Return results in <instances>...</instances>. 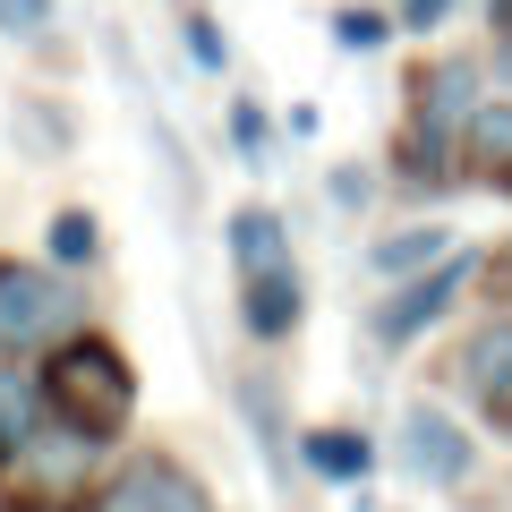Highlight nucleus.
Masks as SVG:
<instances>
[{"label":"nucleus","instance_id":"obj_15","mask_svg":"<svg viewBox=\"0 0 512 512\" xmlns=\"http://www.w3.org/2000/svg\"><path fill=\"white\" fill-rule=\"evenodd\" d=\"M43 265L94 274V265H103V214H94V205H60V214L43 222Z\"/></svg>","mask_w":512,"mask_h":512},{"label":"nucleus","instance_id":"obj_21","mask_svg":"<svg viewBox=\"0 0 512 512\" xmlns=\"http://www.w3.org/2000/svg\"><path fill=\"white\" fill-rule=\"evenodd\" d=\"M9 128H26V137H35L43 154H60V146H69V120H60V103H18V120H9Z\"/></svg>","mask_w":512,"mask_h":512},{"label":"nucleus","instance_id":"obj_8","mask_svg":"<svg viewBox=\"0 0 512 512\" xmlns=\"http://www.w3.org/2000/svg\"><path fill=\"white\" fill-rule=\"evenodd\" d=\"M453 384H461V402H470L478 419L512 444V308H504V316H478V325L461 333Z\"/></svg>","mask_w":512,"mask_h":512},{"label":"nucleus","instance_id":"obj_4","mask_svg":"<svg viewBox=\"0 0 512 512\" xmlns=\"http://www.w3.org/2000/svg\"><path fill=\"white\" fill-rule=\"evenodd\" d=\"M487 274V256L478 248H444L427 274H402V282H384V299L367 308V342L376 350H410V342H427V333L444 325V316L461 308V291Z\"/></svg>","mask_w":512,"mask_h":512},{"label":"nucleus","instance_id":"obj_17","mask_svg":"<svg viewBox=\"0 0 512 512\" xmlns=\"http://www.w3.org/2000/svg\"><path fill=\"white\" fill-rule=\"evenodd\" d=\"M0 43H18V52H60V0H0Z\"/></svg>","mask_w":512,"mask_h":512},{"label":"nucleus","instance_id":"obj_25","mask_svg":"<svg viewBox=\"0 0 512 512\" xmlns=\"http://www.w3.org/2000/svg\"><path fill=\"white\" fill-rule=\"evenodd\" d=\"M487 35H512V0H487Z\"/></svg>","mask_w":512,"mask_h":512},{"label":"nucleus","instance_id":"obj_5","mask_svg":"<svg viewBox=\"0 0 512 512\" xmlns=\"http://www.w3.org/2000/svg\"><path fill=\"white\" fill-rule=\"evenodd\" d=\"M69 512H222V504H214V487H205L180 453L154 444V453H120Z\"/></svg>","mask_w":512,"mask_h":512},{"label":"nucleus","instance_id":"obj_6","mask_svg":"<svg viewBox=\"0 0 512 512\" xmlns=\"http://www.w3.org/2000/svg\"><path fill=\"white\" fill-rule=\"evenodd\" d=\"M393 461H402L419 487L453 495V487H470V470H478V436L444 402H402V419H393Z\"/></svg>","mask_w":512,"mask_h":512},{"label":"nucleus","instance_id":"obj_14","mask_svg":"<svg viewBox=\"0 0 512 512\" xmlns=\"http://www.w3.org/2000/svg\"><path fill=\"white\" fill-rule=\"evenodd\" d=\"M43 427V384L26 359H0V478H9V461L26 453V436Z\"/></svg>","mask_w":512,"mask_h":512},{"label":"nucleus","instance_id":"obj_3","mask_svg":"<svg viewBox=\"0 0 512 512\" xmlns=\"http://www.w3.org/2000/svg\"><path fill=\"white\" fill-rule=\"evenodd\" d=\"M86 282L43 256H0V359H43L86 325Z\"/></svg>","mask_w":512,"mask_h":512},{"label":"nucleus","instance_id":"obj_7","mask_svg":"<svg viewBox=\"0 0 512 512\" xmlns=\"http://www.w3.org/2000/svg\"><path fill=\"white\" fill-rule=\"evenodd\" d=\"M103 453H111V444L77 436V427H60L52 410H43V427L26 436V453L9 461V478H18V487L35 495V504H60V512H69L77 495H86L94 478H103Z\"/></svg>","mask_w":512,"mask_h":512},{"label":"nucleus","instance_id":"obj_1","mask_svg":"<svg viewBox=\"0 0 512 512\" xmlns=\"http://www.w3.org/2000/svg\"><path fill=\"white\" fill-rule=\"evenodd\" d=\"M487 60L478 52H427L402 86V128H393V188L410 197H444L461 188V137L470 111L487 103Z\"/></svg>","mask_w":512,"mask_h":512},{"label":"nucleus","instance_id":"obj_22","mask_svg":"<svg viewBox=\"0 0 512 512\" xmlns=\"http://www.w3.org/2000/svg\"><path fill=\"white\" fill-rule=\"evenodd\" d=\"M453 9H461V0H393V26H402V35H436Z\"/></svg>","mask_w":512,"mask_h":512},{"label":"nucleus","instance_id":"obj_9","mask_svg":"<svg viewBox=\"0 0 512 512\" xmlns=\"http://www.w3.org/2000/svg\"><path fill=\"white\" fill-rule=\"evenodd\" d=\"M231 291H239V333H248L256 350H282L308 325V274H299V256H282L265 274H239Z\"/></svg>","mask_w":512,"mask_h":512},{"label":"nucleus","instance_id":"obj_13","mask_svg":"<svg viewBox=\"0 0 512 512\" xmlns=\"http://www.w3.org/2000/svg\"><path fill=\"white\" fill-rule=\"evenodd\" d=\"M444 248H461L453 239V222H402V231H384V239H367V274L376 282H402V274H427Z\"/></svg>","mask_w":512,"mask_h":512},{"label":"nucleus","instance_id":"obj_23","mask_svg":"<svg viewBox=\"0 0 512 512\" xmlns=\"http://www.w3.org/2000/svg\"><path fill=\"white\" fill-rule=\"evenodd\" d=\"M316 128H325V111H316V103H291V111H282V137H291V146H308Z\"/></svg>","mask_w":512,"mask_h":512},{"label":"nucleus","instance_id":"obj_24","mask_svg":"<svg viewBox=\"0 0 512 512\" xmlns=\"http://www.w3.org/2000/svg\"><path fill=\"white\" fill-rule=\"evenodd\" d=\"M487 77L512 94V35H495V52H487Z\"/></svg>","mask_w":512,"mask_h":512},{"label":"nucleus","instance_id":"obj_16","mask_svg":"<svg viewBox=\"0 0 512 512\" xmlns=\"http://www.w3.org/2000/svg\"><path fill=\"white\" fill-rule=\"evenodd\" d=\"M325 35H333V52H350V60H376L384 43L402 35V26H393V9H376V0H342V9L325 18Z\"/></svg>","mask_w":512,"mask_h":512},{"label":"nucleus","instance_id":"obj_26","mask_svg":"<svg viewBox=\"0 0 512 512\" xmlns=\"http://www.w3.org/2000/svg\"><path fill=\"white\" fill-rule=\"evenodd\" d=\"M487 274H504V282H512V248H504V256H495V265H487Z\"/></svg>","mask_w":512,"mask_h":512},{"label":"nucleus","instance_id":"obj_20","mask_svg":"<svg viewBox=\"0 0 512 512\" xmlns=\"http://www.w3.org/2000/svg\"><path fill=\"white\" fill-rule=\"evenodd\" d=\"M325 197L342 205V214H367V205H376V171H367V163H333L325 171Z\"/></svg>","mask_w":512,"mask_h":512},{"label":"nucleus","instance_id":"obj_2","mask_svg":"<svg viewBox=\"0 0 512 512\" xmlns=\"http://www.w3.org/2000/svg\"><path fill=\"white\" fill-rule=\"evenodd\" d=\"M35 384H43V410L60 427H77V436H94V444H120L137 427V359L94 325H77L69 342L43 350Z\"/></svg>","mask_w":512,"mask_h":512},{"label":"nucleus","instance_id":"obj_10","mask_svg":"<svg viewBox=\"0 0 512 512\" xmlns=\"http://www.w3.org/2000/svg\"><path fill=\"white\" fill-rule=\"evenodd\" d=\"M461 188H495L512 197V94L487 86V103L470 111V137H461Z\"/></svg>","mask_w":512,"mask_h":512},{"label":"nucleus","instance_id":"obj_12","mask_svg":"<svg viewBox=\"0 0 512 512\" xmlns=\"http://www.w3.org/2000/svg\"><path fill=\"white\" fill-rule=\"evenodd\" d=\"M299 470L325 487H367L376 478V436L367 427H308L299 436Z\"/></svg>","mask_w":512,"mask_h":512},{"label":"nucleus","instance_id":"obj_18","mask_svg":"<svg viewBox=\"0 0 512 512\" xmlns=\"http://www.w3.org/2000/svg\"><path fill=\"white\" fill-rule=\"evenodd\" d=\"M222 120H231V154L248 171H265V154H274V137H282V120L265 103H256V94H231V111H222Z\"/></svg>","mask_w":512,"mask_h":512},{"label":"nucleus","instance_id":"obj_19","mask_svg":"<svg viewBox=\"0 0 512 512\" xmlns=\"http://www.w3.org/2000/svg\"><path fill=\"white\" fill-rule=\"evenodd\" d=\"M180 43H188V60H197L205 77H231V35H222L214 9H188V18H180Z\"/></svg>","mask_w":512,"mask_h":512},{"label":"nucleus","instance_id":"obj_11","mask_svg":"<svg viewBox=\"0 0 512 512\" xmlns=\"http://www.w3.org/2000/svg\"><path fill=\"white\" fill-rule=\"evenodd\" d=\"M222 256H231V282H239V274H265V265L291 256V222H282L265 197L231 205V214H222Z\"/></svg>","mask_w":512,"mask_h":512}]
</instances>
